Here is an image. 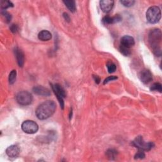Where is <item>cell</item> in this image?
<instances>
[{"label": "cell", "instance_id": "cell-1", "mask_svg": "<svg viewBox=\"0 0 162 162\" xmlns=\"http://www.w3.org/2000/svg\"><path fill=\"white\" fill-rule=\"evenodd\" d=\"M57 106L53 101H46L41 103L36 110V115L39 120H46L55 112Z\"/></svg>", "mask_w": 162, "mask_h": 162}, {"label": "cell", "instance_id": "cell-2", "mask_svg": "<svg viewBox=\"0 0 162 162\" xmlns=\"http://www.w3.org/2000/svg\"><path fill=\"white\" fill-rule=\"evenodd\" d=\"M162 34L158 29H154L150 31L148 36V41L154 55L158 57L161 55V42Z\"/></svg>", "mask_w": 162, "mask_h": 162}, {"label": "cell", "instance_id": "cell-3", "mask_svg": "<svg viewBox=\"0 0 162 162\" xmlns=\"http://www.w3.org/2000/svg\"><path fill=\"white\" fill-rule=\"evenodd\" d=\"M161 18V10L159 7L153 6L148 8L146 12V19L150 23H156Z\"/></svg>", "mask_w": 162, "mask_h": 162}, {"label": "cell", "instance_id": "cell-4", "mask_svg": "<svg viewBox=\"0 0 162 162\" xmlns=\"http://www.w3.org/2000/svg\"><path fill=\"white\" fill-rule=\"evenodd\" d=\"M132 144L142 151H149L154 147L152 142H145L142 136H138L132 141Z\"/></svg>", "mask_w": 162, "mask_h": 162}, {"label": "cell", "instance_id": "cell-5", "mask_svg": "<svg viewBox=\"0 0 162 162\" xmlns=\"http://www.w3.org/2000/svg\"><path fill=\"white\" fill-rule=\"evenodd\" d=\"M17 101L21 105L23 106H27L29 105L33 99V96L31 94V93L28 91H20L19 92L16 96Z\"/></svg>", "mask_w": 162, "mask_h": 162}, {"label": "cell", "instance_id": "cell-6", "mask_svg": "<svg viewBox=\"0 0 162 162\" xmlns=\"http://www.w3.org/2000/svg\"><path fill=\"white\" fill-rule=\"evenodd\" d=\"M51 88H52V89H53L54 93L55 94L56 96L57 97V99L60 103V106L62 107V109H63L64 101H63V98H65L67 96L65 89L59 84H55L54 85L51 84Z\"/></svg>", "mask_w": 162, "mask_h": 162}, {"label": "cell", "instance_id": "cell-7", "mask_svg": "<svg viewBox=\"0 0 162 162\" xmlns=\"http://www.w3.org/2000/svg\"><path fill=\"white\" fill-rule=\"evenodd\" d=\"M22 130L27 134H35L39 129L38 125L33 120L24 121L22 124Z\"/></svg>", "mask_w": 162, "mask_h": 162}, {"label": "cell", "instance_id": "cell-8", "mask_svg": "<svg viewBox=\"0 0 162 162\" xmlns=\"http://www.w3.org/2000/svg\"><path fill=\"white\" fill-rule=\"evenodd\" d=\"M139 77L142 83L144 84H148L153 80V75L151 72L148 69H143L140 71Z\"/></svg>", "mask_w": 162, "mask_h": 162}, {"label": "cell", "instance_id": "cell-9", "mask_svg": "<svg viewBox=\"0 0 162 162\" xmlns=\"http://www.w3.org/2000/svg\"><path fill=\"white\" fill-rule=\"evenodd\" d=\"M99 5L103 12L109 13L114 8V2L112 0H102L99 2Z\"/></svg>", "mask_w": 162, "mask_h": 162}, {"label": "cell", "instance_id": "cell-10", "mask_svg": "<svg viewBox=\"0 0 162 162\" xmlns=\"http://www.w3.org/2000/svg\"><path fill=\"white\" fill-rule=\"evenodd\" d=\"M33 91L36 94L42 96H49L51 95V91L46 88L43 86H36L33 88Z\"/></svg>", "mask_w": 162, "mask_h": 162}, {"label": "cell", "instance_id": "cell-11", "mask_svg": "<svg viewBox=\"0 0 162 162\" xmlns=\"http://www.w3.org/2000/svg\"><path fill=\"white\" fill-rule=\"evenodd\" d=\"M6 153L10 158H17L19 155L20 149L17 145H12L7 148Z\"/></svg>", "mask_w": 162, "mask_h": 162}, {"label": "cell", "instance_id": "cell-12", "mask_svg": "<svg viewBox=\"0 0 162 162\" xmlns=\"http://www.w3.org/2000/svg\"><path fill=\"white\" fill-rule=\"evenodd\" d=\"M135 44L134 39L130 36H124L121 39V45L130 48Z\"/></svg>", "mask_w": 162, "mask_h": 162}, {"label": "cell", "instance_id": "cell-13", "mask_svg": "<svg viewBox=\"0 0 162 162\" xmlns=\"http://www.w3.org/2000/svg\"><path fill=\"white\" fill-rule=\"evenodd\" d=\"M122 20V17L119 15H116L114 17L105 16L103 18V22L104 24H113L119 22Z\"/></svg>", "mask_w": 162, "mask_h": 162}, {"label": "cell", "instance_id": "cell-14", "mask_svg": "<svg viewBox=\"0 0 162 162\" xmlns=\"http://www.w3.org/2000/svg\"><path fill=\"white\" fill-rule=\"evenodd\" d=\"M15 54L17 63H18L19 67H22L24 65V62H25L23 53L22 52V51L21 49H20L18 48H16L15 49Z\"/></svg>", "mask_w": 162, "mask_h": 162}, {"label": "cell", "instance_id": "cell-15", "mask_svg": "<svg viewBox=\"0 0 162 162\" xmlns=\"http://www.w3.org/2000/svg\"><path fill=\"white\" fill-rule=\"evenodd\" d=\"M52 35L50 32L46 30H43L41 31L38 34V38L39 40L43 41H47L51 39Z\"/></svg>", "mask_w": 162, "mask_h": 162}, {"label": "cell", "instance_id": "cell-16", "mask_svg": "<svg viewBox=\"0 0 162 162\" xmlns=\"http://www.w3.org/2000/svg\"><path fill=\"white\" fill-rule=\"evenodd\" d=\"M63 3L71 12L73 13L76 11V5L74 1H63Z\"/></svg>", "mask_w": 162, "mask_h": 162}, {"label": "cell", "instance_id": "cell-17", "mask_svg": "<svg viewBox=\"0 0 162 162\" xmlns=\"http://www.w3.org/2000/svg\"><path fill=\"white\" fill-rule=\"evenodd\" d=\"M16 78H17V71L15 70H13L9 75V83L10 84H13L15 83Z\"/></svg>", "mask_w": 162, "mask_h": 162}, {"label": "cell", "instance_id": "cell-18", "mask_svg": "<svg viewBox=\"0 0 162 162\" xmlns=\"http://www.w3.org/2000/svg\"><path fill=\"white\" fill-rule=\"evenodd\" d=\"M1 7L2 8L5 10L7 8H8L10 7H13V5L12 2L9 1H5V0H2L1 2Z\"/></svg>", "mask_w": 162, "mask_h": 162}, {"label": "cell", "instance_id": "cell-19", "mask_svg": "<svg viewBox=\"0 0 162 162\" xmlns=\"http://www.w3.org/2000/svg\"><path fill=\"white\" fill-rule=\"evenodd\" d=\"M107 68H108V71H109L110 73H114L116 70V65L112 62H109L107 63Z\"/></svg>", "mask_w": 162, "mask_h": 162}, {"label": "cell", "instance_id": "cell-20", "mask_svg": "<svg viewBox=\"0 0 162 162\" xmlns=\"http://www.w3.org/2000/svg\"><path fill=\"white\" fill-rule=\"evenodd\" d=\"M120 51L121 52L122 54H123L124 56H126V57L130 55V48L125 47V46H122V45H120Z\"/></svg>", "mask_w": 162, "mask_h": 162}, {"label": "cell", "instance_id": "cell-21", "mask_svg": "<svg viewBox=\"0 0 162 162\" xmlns=\"http://www.w3.org/2000/svg\"><path fill=\"white\" fill-rule=\"evenodd\" d=\"M150 90L153 91H158L159 93H161L162 88H161V84L159 83H154L151 85L150 88Z\"/></svg>", "mask_w": 162, "mask_h": 162}, {"label": "cell", "instance_id": "cell-22", "mask_svg": "<svg viewBox=\"0 0 162 162\" xmlns=\"http://www.w3.org/2000/svg\"><path fill=\"white\" fill-rule=\"evenodd\" d=\"M120 3L125 7H130L134 5L135 1L134 0H122L120 1Z\"/></svg>", "mask_w": 162, "mask_h": 162}, {"label": "cell", "instance_id": "cell-23", "mask_svg": "<svg viewBox=\"0 0 162 162\" xmlns=\"http://www.w3.org/2000/svg\"><path fill=\"white\" fill-rule=\"evenodd\" d=\"M106 154L108 156V157H109L110 159H113L115 157L116 154H117V151L114 149H109L108 150L107 152H106Z\"/></svg>", "mask_w": 162, "mask_h": 162}, {"label": "cell", "instance_id": "cell-24", "mask_svg": "<svg viewBox=\"0 0 162 162\" xmlns=\"http://www.w3.org/2000/svg\"><path fill=\"white\" fill-rule=\"evenodd\" d=\"M2 15H3V16L5 17V21H6L7 23H8V22H10L11 21L12 16H11V15H10L9 13H8L7 12H6L5 10H3V11L2 12Z\"/></svg>", "mask_w": 162, "mask_h": 162}, {"label": "cell", "instance_id": "cell-25", "mask_svg": "<svg viewBox=\"0 0 162 162\" xmlns=\"http://www.w3.org/2000/svg\"><path fill=\"white\" fill-rule=\"evenodd\" d=\"M117 79V77L116 76H110L109 77H107L103 82V84H106L107 83H109V82H110V81H112V80H116Z\"/></svg>", "mask_w": 162, "mask_h": 162}, {"label": "cell", "instance_id": "cell-26", "mask_svg": "<svg viewBox=\"0 0 162 162\" xmlns=\"http://www.w3.org/2000/svg\"><path fill=\"white\" fill-rule=\"evenodd\" d=\"M144 157H145V154L142 151L138 153L136 155H135V159H143L144 158Z\"/></svg>", "mask_w": 162, "mask_h": 162}, {"label": "cell", "instance_id": "cell-27", "mask_svg": "<svg viewBox=\"0 0 162 162\" xmlns=\"http://www.w3.org/2000/svg\"><path fill=\"white\" fill-rule=\"evenodd\" d=\"M10 30H11L12 32L13 33H17V31H18V27H17V25H15V24L12 25L10 27Z\"/></svg>", "mask_w": 162, "mask_h": 162}, {"label": "cell", "instance_id": "cell-28", "mask_svg": "<svg viewBox=\"0 0 162 162\" xmlns=\"http://www.w3.org/2000/svg\"><path fill=\"white\" fill-rule=\"evenodd\" d=\"M94 80H95V82H96V83H97V84H99V83H100V78H99V77H98V76H96V75H94Z\"/></svg>", "mask_w": 162, "mask_h": 162}, {"label": "cell", "instance_id": "cell-29", "mask_svg": "<svg viewBox=\"0 0 162 162\" xmlns=\"http://www.w3.org/2000/svg\"><path fill=\"white\" fill-rule=\"evenodd\" d=\"M63 17H64V18H65V19L67 20V21H68V22H69V20H70V18H69V17H68V14L67 13H63Z\"/></svg>", "mask_w": 162, "mask_h": 162}]
</instances>
